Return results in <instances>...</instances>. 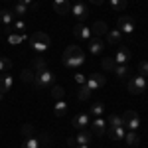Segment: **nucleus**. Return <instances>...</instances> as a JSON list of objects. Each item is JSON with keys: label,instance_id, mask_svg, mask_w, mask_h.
<instances>
[{"label": "nucleus", "instance_id": "473e14b6", "mask_svg": "<svg viewBox=\"0 0 148 148\" xmlns=\"http://www.w3.org/2000/svg\"><path fill=\"white\" fill-rule=\"evenodd\" d=\"M10 67H12L10 57H0V73H6V71H10Z\"/></svg>", "mask_w": 148, "mask_h": 148}, {"label": "nucleus", "instance_id": "7ed1b4c3", "mask_svg": "<svg viewBox=\"0 0 148 148\" xmlns=\"http://www.w3.org/2000/svg\"><path fill=\"white\" fill-rule=\"evenodd\" d=\"M30 44L38 53H44L47 47H49V36L44 34V32H34L32 38H30Z\"/></svg>", "mask_w": 148, "mask_h": 148}, {"label": "nucleus", "instance_id": "423d86ee", "mask_svg": "<svg viewBox=\"0 0 148 148\" xmlns=\"http://www.w3.org/2000/svg\"><path fill=\"white\" fill-rule=\"evenodd\" d=\"M144 89H146V79L142 75H136V77H132L128 81V93L130 95H140Z\"/></svg>", "mask_w": 148, "mask_h": 148}, {"label": "nucleus", "instance_id": "a878e982", "mask_svg": "<svg viewBox=\"0 0 148 148\" xmlns=\"http://www.w3.org/2000/svg\"><path fill=\"white\" fill-rule=\"evenodd\" d=\"M65 111H67V105H65V101H57L56 107H53V114H56L57 119H61V116L65 114Z\"/></svg>", "mask_w": 148, "mask_h": 148}, {"label": "nucleus", "instance_id": "412c9836", "mask_svg": "<svg viewBox=\"0 0 148 148\" xmlns=\"http://www.w3.org/2000/svg\"><path fill=\"white\" fill-rule=\"evenodd\" d=\"M107 42H109V44H121V42H123L121 30H109V32H107Z\"/></svg>", "mask_w": 148, "mask_h": 148}, {"label": "nucleus", "instance_id": "f03ea898", "mask_svg": "<svg viewBox=\"0 0 148 148\" xmlns=\"http://www.w3.org/2000/svg\"><path fill=\"white\" fill-rule=\"evenodd\" d=\"M51 85H56V75L51 71H42V73H36L34 77V87L38 91H46V89H51Z\"/></svg>", "mask_w": 148, "mask_h": 148}, {"label": "nucleus", "instance_id": "9b49d317", "mask_svg": "<svg viewBox=\"0 0 148 148\" xmlns=\"http://www.w3.org/2000/svg\"><path fill=\"white\" fill-rule=\"evenodd\" d=\"M128 59H130V49L125 47V46H121L119 49H116V53H114V61H116V65H126Z\"/></svg>", "mask_w": 148, "mask_h": 148}, {"label": "nucleus", "instance_id": "393cba45", "mask_svg": "<svg viewBox=\"0 0 148 148\" xmlns=\"http://www.w3.org/2000/svg\"><path fill=\"white\" fill-rule=\"evenodd\" d=\"M47 65H46V59H44V56L42 53H38V57H36V63H34V71L36 73H42V71H46Z\"/></svg>", "mask_w": 148, "mask_h": 148}, {"label": "nucleus", "instance_id": "72a5a7b5", "mask_svg": "<svg viewBox=\"0 0 148 148\" xmlns=\"http://www.w3.org/2000/svg\"><path fill=\"white\" fill-rule=\"evenodd\" d=\"M116 67V61H114V57H105L103 59V69H107V71H113Z\"/></svg>", "mask_w": 148, "mask_h": 148}, {"label": "nucleus", "instance_id": "37998d69", "mask_svg": "<svg viewBox=\"0 0 148 148\" xmlns=\"http://www.w3.org/2000/svg\"><path fill=\"white\" fill-rule=\"evenodd\" d=\"M89 2H91V4H95V6H101L105 0H89Z\"/></svg>", "mask_w": 148, "mask_h": 148}, {"label": "nucleus", "instance_id": "9d476101", "mask_svg": "<svg viewBox=\"0 0 148 148\" xmlns=\"http://www.w3.org/2000/svg\"><path fill=\"white\" fill-rule=\"evenodd\" d=\"M91 28H87V26H83L81 22L75 24V28H73V36L75 38H79V40H83V42H89L91 40Z\"/></svg>", "mask_w": 148, "mask_h": 148}, {"label": "nucleus", "instance_id": "a18cd8bd", "mask_svg": "<svg viewBox=\"0 0 148 148\" xmlns=\"http://www.w3.org/2000/svg\"><path fill=\"white\" fill-rule=\"evenodd\" d=\"M146 85H148V81H146Z\"/></svg>", "mask_w": 148, "mask_h": 148}, {"label": "nucleus", "instance_id": "4be33fe9", "mask_svg": "<svg viewBox=\"0 0 148 148\" xmlns=\"http://www.w3.org/2000/svg\"><path fill=\"white\" fill-rule=\"evenodd\" d=\"M107 125H109V128L125 126V125H123V116H121V114H109V119H107Z\"/></svg>", "mask_w": 148, "mask_h": 148}, {"label": "nucleus", "instance_id": "a19ab883", "mask_svg": "<svg viewBox=\"0 0 148 148\" xmlns=\"http://www.w3.org/2000/svg\"><path fill=\"white\" fill-rule=\"evenodd\" d=\"M18 2H22V4H26V6H32V8H38V4L32 2V0H18Z\"/></svg>", "mask_w": 148, "mask_h": 148}, {"label": "nucleus", "instance_id": "6e6552de", "mask_svg": "<svg viewBox=\"0 0 148 148\" xmlns=\"http://www.w3.org/2000/svg\"><path fill=\"white\" fill-rule=\"evenodd\" d=\"M105 83H107V79H105V75H101V73H93V75H89L87 81H85V85H87L91 91L99 89V87H105Z\"/></svg>", "mask_w": 148, "mask_h": 148}, {"label": "nucleus", "instance_id": "ea45409f", "mask_svg": "<svg viewBox=\"0 0 148 148\" xmlns=\"http://www.w3.org/2000/svg\"><path fill=\"white\" fill-rule=\"evenodd\" d=\"M47 142H49V134H46V132H44V134L40 136V144H47Z\"/></svg>", "mask_w": 148, "mask_h": 148}, {"label": "nucleus", "instance_id": "2f4dec72", "mask_svg": "<svg viewBox=\"0 0 148 148\" xmlns=\"http://www.w3.org/2000/svg\"><path fill=\"white\" fill-rule=\"evenodd\" d=\"M89 95H91V89H89L87 85H81L79 93H77V99H79V101H87V99H89Z\"/></svg>", "mask_w": 148, "mask_h": 148}, {"label": "nucleus", "instance_id": "39448f33", "mask_svg": "<svg viewBox=\"0 0 148 148\" xmlns=\"http://www.w3.org/2000/svg\"><path fill=\"white\" fill-rule=\"evenodd\" d=\"M116 30H121V34L123 36H130L132 32H134V18L132 16H121L119 18V22H116Z\"/></svg>", "mask_w": 148, "mask_h": 148}, {"label": "nucleus", "instance_id": "e433bc0d", "mask_svg": "<svg viewBox=\"0 0 148 148\" xmlns=\"http://www.w3.org/2000/svg\"><path fill=\"white\" fill-rule=\"evenodd\" d=\"M138 73L142 77H148V61H140L138 63Z\"/></svg>", "mask_w": 148, "mask_h": 148}, {"label": "nucleus", "instance_id": "f704fd0d", "mask_svg": "<svg viewBox=\"0 0 148 148\" xmlns=\"http://www.w3.org/2000/svg\"><path fill=\"white\" fill-rule=\"evenodd\" d=\"M22 40H26V36H24V34H14V32H10V36H8V42L14 44V46H16V44H20Z\"/></svg>", "mask_w": 148, "mask_h": 148}, {"label": "nucleus", "instance_id": "c756f323", "mask_svg": "<svg viewBox=\"0 0 148 148\" xmlns=\"http://www.w3.org/2000/svg\"><path fill=\"white\" fill-rule=\"evenodd\" d=\"M22 148H40V140H38V138H34V136L24 138Z\"/></svg>", "mask_w": 148, "mask_h": 148}, {"label": "nucleus", "instance_id": "a211bd4d", "mask_svg": "<svg viewBox=\"0 0 148 148\" xmlns=\"http://www.w3.org/2000/svg\"><path fill=\"white\" fill-rule=\"evenodd\" d=\"M107 134L113 138V140H123L125 138V134H126V128L125 126H116V128H109L107 130Z\"/></svg>", "mask_w": 148, "mask_h": 148}, {"label": "nucleus", "instance_id": "aec40b11", "mask_svg": "<svg viewBox=\"0 0 148 148\" xmlns=\"http://www.w3.org/2000/svg\"><path fill=\"white\" fill-rule=\"evenodd\" d=\"M91 32L95 36H97V38H99V36H103V34H107V32H109V30H107V24L103 22V20H97V22L93 24L91 26Z\"/></svg>", "mask_w": 148, "mask_h": 148}, {"label": "nucleus", "instance_id": "4c0bfd02", "mask_svg": "<svg viewBox=\"0 0 148 148\" xmlns=\"http://www.w3.org/2000/svg\"><path fill=\"white\" fill-rule=\"evenodd\" d=\"M34 132H36V130H34V126H32V125H24L22 126V134L26 138H28V136H34Z\"/></svg>", "mask_w": 148, "mask_h": 148}, {"label": "nucleus", "instance_id": "20e7f679", "mask_svg": "<svg viewBox=\"0 0 148 148\" xmlns=\"http://www.w3.org/2000/svg\"><path fill=\"white\" fill-rule=\"evenodd\" d=\"M123 125H125L126 130H136L138 126H140V119H138L136 111H126L123 114Z\"/></svg>", "mask_w": 148, "mask_h": 148}, {"label": "nucleus", "instance_id": "5701e85b", "mask_svg": "<svg viewBox=\"0 0 148 148\" xmlns=\"http://www.w3.org/2000/svg\"><path fill=\"white\" fill-rule=\"evenodd\" d=\"M26 28H28V24L24 22V20H16V22L12 24V28L8 32H14V34H24L26 32Z\"/></svg>", "mask_w": 148, "mask_h": 148}, {"label": "nucleus", "instance_id": "2eb2a0df", "mask_svg": "<svg viewBox=\"0 0 148 148\" xmlns=\"http://www.w3.org/2000/svg\"><path fill=\"white\" fill-rule=\"evenodd\" d=\"M0 22L2 26H6V30H10L14 24V12L12 10H0Z\"/></svg>", "mask_w": 148, "mask_h": 148}, {"label": "nucleus", "instance_id": "1a4fd4ad", "mask_svg": "<svg viewBox=\"0 0 148 148\" xmlns=\"http://www.w3.org/2000/svg\"><path fill=\"white\" fill-rule=\"evenodd\" d=\"M91 132L97 136L107 134V121L103 116H95V121H91Z\"/></svg>", "mask_w": 148, "mask_h": 148}, {"label": "nucleus", "instance_id": "4468645a", "mask_svg": "<svg viewBox=\"0 0 148 148\" xmlns=\"http://www.w3.org/2000/svg\"><path fill=\"white\" fill-rule=\"evenodd\" d=\"M89 123H91V114H87V113L77 114V116H73V121H71V125L75 126V128H85Z\"/></svg>", "mask_w": 148, "mask_h": 148}, {"label": "nucleus", "instance_id": "cd10ccee", "mask_svg": "<svg viewBox=\"0 0 148 148\" xmlns=\"http://www.w3.org/2000/svg\"><path fill=\"white\" fill-rule=\"evenodd\" d=\"M113 73L119 77V79H125L126 75L130 73V69H128V65H116V67L113 69Z\"/></svg>", "mask_w": 148, "mask_h": 148}, {"label": "nucleus", "instance_id": "f8f14e48", "mask_svg": "<svg viewBox=\"0 0 148 148\" xmlns=\"http://www.w3.org/2000/svg\"><path fill=\"white\" fill-rule=\"evenodd\" d=\"M87 47H89V51H91L93 56H99V53H103V49H105V42H103L101 38H91L89 40V44H87Z\"/></svg>", "mask_w": 148, "mask_h": 148}, {"label": "nucleus", "instance_id": "c85d7f7f", "mask_svg": "<svg viewBox=\"0 0 148 148\" xmlns=\"http://www.w3.org/2000/svg\"><path fill=\"white\" fill-rule=\"evenodd\" d=\"M103 113H105V105H103L101 101H97V103L91 105V114L93 116H103Z\"/></svg>", "mask_w": 148, "mask_h": 148}, {"label": "nucleus", "instance_id": "b1692460", "mask_svg": "<svg viewBox=\"0 0 148 148\" xmlns=\"http://www.w3.org/2000/svg\"><path fill=\"white\" fill-rule=\"evenodd\" d=\"M51 97H53L56 101H63V97H65V89H63L61 85H51Z\"/></svg>", "mask_w": 148, "mask_h": 148}, {"label": "nucleus", "instance_id": "f3484780", "mask_svg": "<svg viewBox=\"0 0 148 148\" xmlns=\"http://www.w3.org/2000/svg\"><path fill=\"white\" fill-rule=\"evenodd\" d=\"M12 83H14V77L8 75V73H4V75H0V91L6 93L12 89Z\"/></svg>", "mask_w": 148, "mask_h": 148}, {"label": "nucleus", "instance_id": "ddd939ff", "mask_svg": "<svg viewBox=\"0 0 148 148\" xmlns=\"http://www.w3.org/2000/svg\"><path fill=\"white\" fill-rule=\"evenodd\" d=\"M53 10L59 16H67L71 14V4H69V0H53Z\"/></svg>", "mask_w": 148, "mask_h": 148}, {"label": "nucleus", "instance_id": "7c9ffc66", "mask_svg": "<svg viewBox=\"0 0 148 148\" xmlns=\"http://www.w3.org/2000/svg\"><path fill=\"white\" fill-rule=\"evenodd\" d=\"M126 4H128V0H111V8H113V10H116V12L125 10Z\"/></svg>", "mask_w": 148, "mask_h": 148}, {"label": "nucleus", "instance_id": "dca6fc26", "mask_svg": "<svg viewBox=\"0 0 148 148\" xmlns=\"http://www.w3.org/2000/svg\"><path fill=\"white\" fill-rule=\"evenodd\" d=\"M93 138H95V134L91 130H79V134L75 136V140H77V144H91Z\"/></svg>", "mask_w": 148, "mask_h": 148}, {"label": "nucleus", "instance_id": "f257e3e1", "mask_svg": "<svg viewBox=\"0 0 148 148\" xmlns=\"http://www.w3.org/2000/svg\"><path fill=\"white\" fill-rule=\"evenodd\" d=\"M83 61H85V53L81 51L79 46H67L65 47V51H63V63L67 67H71V69L81 67Z\"/></svg>", "mask_w": 148, "mask_h": 148}, {"label": "nucleus", "instance_id": "79ce46f5", "mask_svg": "<svg viewBox=\"0 0 148 148\" xmlns=\"http://www.w3.org/2000/svg\"><path fill=\"white\" fill-rule=\"evenodd\" d=\"M67 144H69L71 148H75V146H77V140H75L73 136H69V138H67Z\"/></svg>", "mask_w": 148, "mask_h": 148}, {"label": "nucleus", "instance_id": "0eeeda50", "mask_svg": "<svg viewBox=\"0 0 148 148\" xmlns=\"http://www.w3.org/2000/svg\"><path fill=\"white\" fill-rule=\"evenodd\" d=\"M71 14H73L79 22H83V20L89 16V6H87L83 0H75V4L71 6Z\"/></svg>", "mask_w": 148, "mask_h": 148}, {"label": "nucleus", "instance_id": "bb28decb", "mask_svg": "<svg viewBox=\"0 0 148 148\" xmlns=\"http://www.w3.org/2000/svg\"><path fill=\"white\" fill-rule=\"evenodd\" d=\"M28 10H30V6H26V4H22V2H18V0H16V4H14V14H16V16H26V14H28Z\"/></svg>", "mask_w": 148, "mask_h": 148}, {"label": "nucleus", "instance_id": "c9c22d12", "mask_svg": "<svg viewBox=\"0 0 148 148\" xmlns=\"http://www.w3.org/2000/svg\"><path fill=\"white\" fill-rule=\"evenodd\" d=\"M34 77H36V73L32 71V69H24L22 71V81H26V83H34Z\"/></svg>", "mask_w": 148, "mask_h": 148}, {"label": "nucleus", "instance_id": "6ab92c4d", "mask_svg": "<svg viewBox=\"0 0 148 148\" xmlns=\"http://www.w3.org/2000/svg\"><path fill=\"white\" fill-rule=\"evenodd\" d=\"M125 140H126L128 146H138V144H140V136H138L136 130H126Z\"/></svg>", "mask_w": 148, "mask_h": 148}, {"label": "nucleus", "instance_id": "c03bdc74", "mask_svg": "<svg viewBox=\"0 0 148 148\" xmlns=\"http://www.w3.org/2000/svg\"><path fill=\"white\" fill-rule=\"evenodd\" d=\"M2 99H4V93H2V91H0V101H2Z\"/></svg>", "mask_w": 148, "mask_h": 148}, {"label": "nucleus", "instance_id": "58836bf2", "mask_svg": "<svg viewBox=\"0 0 148 148\" xmlns=\"http://www.w3.org/2000/svg\"><path fill=\"white\" fill-rule=\"evenodd\" d=\"M73 79H75V83H79V85H85L87 77H85V75H81V73H75V75H73Z\"/></svg>", "mask_w": 148, "mask_h": 148}]
</instances>
